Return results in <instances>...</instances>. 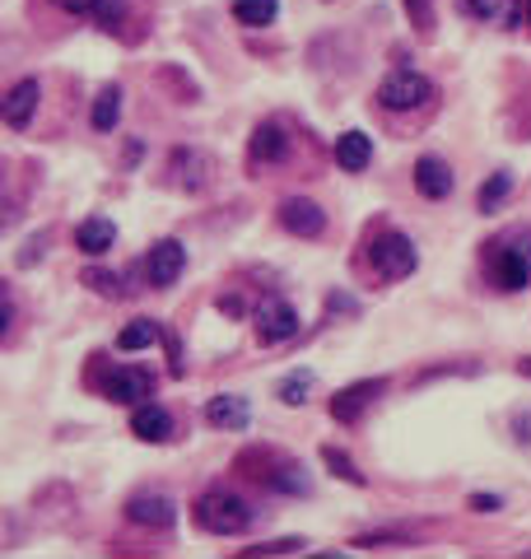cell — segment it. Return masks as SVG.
Masks as SVG:
<instances>
[{
	"mask_svg": "<svg viewBox=\"0 0 531 559\" xmlns=\"http://www.w3.org/2000/svg\"><path fill=\"white\" fill-rule=\"evenodd\" d=\"M192 518H196V527L210 532V536H238V532L252 527V509L238 495H225V489H210V495H201Z\"/></svg>",
	"mask_w": 531,
	"mask_h": 559,
	"instance_id": "1",
	"label": "cell"
},
{
	"mask_svg": "<svg viewBox=\"0 0 531 559\" xmlns=\"http://www.w3.org/2000/svg\"><path fill=\"white\" fill-rule=\"evenodd\" d=\"M490 271L499 289H527L531 285V234H508L490 248Z\"/></svg>",
	"mask_w": 531,
	"mask_h": 559,
	"instance_id": "2",
	"label": "cell"
},
{
	"mask_svg": "<svg viewBox=\"0 0 531 559\" xmlns=\"http://www.w3.org/2000/svg\"><path fill=\"white\" fill-rule=\"evenodd\" d=\"M430 98H434V84L415 75V70H391L378 84V108H387V112H415Z\"/></svg>",
	"mask_w": 531,
	"mask_h": 559,
	"instance_id": "3",
	"label": "cell"
},
{
	"mask_svg": "<svg viewBox=\"0 0 531 559\" xmlns=\"http://www.w3.org/2000/svg\"><path fill=\"white\" fill-rule=\"evenodd\" d=\"M369 261H373V271H378L383 280H406L410 271L420 266V252H415V242H410L406 234H378L373 238V248H369Z\"/></svg>",
	"mask_w": 531,
	"mask_h": 559,
	"instance_id": "4",
	"label": "cell"
},
{
	"mask_svg": "<svg viewBox=\"0 0 531 559\" xmlns=\"http://www.w3.org/2000/svg\"><path fill=\"white\" fill-rule=\"evenodd\" d=\"M294 336H299V312L285 299H262V308H256V341L280 345V341H294Z\"/></svg>",
	"mask_w": 531,
	"mask_h": 559,
	"instance_id": "5",
	"label": "cell"
},
{
	"mask_svg": "<svg viewBox=\"0 0 531 559\" xmlns=\"http://www.w3.org/2000/svg\"><path fill=\"white\" fill-rule=\"evenodd\" d=\"M186 271V248L178 238H164V242H154L149 257H145V275H149V285H178V275Z\"/></svg>",
	"mask_w": 531,
	"mask_h": 559,
	"instance_id": "6",
	"label": "cell"
},
{
	"mask_svg": "<svg viewBox=\"0 0 531 559\" xmlns=\"http://www.w3.org/2000/svg\"><path fill=\"white\" fill-rule=\"evenodd\" d=\"M383 392H387V382H383V378L350 382L346 392H336V396H331V415L340 419V425H354V419L364 415V411H369V406H373V401H378Z\"/></svg>",
	"mask_w": 531,
	"mask_h": 559,
	"instance_id": "7",
	"label": "cell"
},
{
	"mask_svg": "<svg viewBox=\"0 0 531 559\" xmlns=\"http://www.w3.org/2000/svg\"><path fill=\"white\" fill-rule=\"evenodd\" d=\"M168 168H173V182L182 191H205L215 178V159L201 150H173V159H168Z\"/></svg>",
	"mask_w": 531,
	"mask_h": 559,
	"instance_id": "8",
	"label": "cell"
},
{
	"mask_svg": "<svg viewBox=\"0 0 531 559\" xmlns=\"http://www.w3.org/2000/svg\"><path fill=\"white\" fill-rule=\"evenodd\" d=\"M126 518L135 522V527H154V532H168L178 522V503L168 495H135L126 503Z\"/></svg>",
	"mask_w": 531,
	"mask_h": 559,
	"instance_id": "9",
	"label": "cell"
},
{
	"mask_svg": "<svg viewBox=\"0 0 531 559\" xmlns=\"http://www.w3.org/2000/svg\"><path fill=\"white\" fill-rule=\"evenodd\" d=\"M154 392V378L145 369H112L102 378V396L117 401V406H135V401H145Z\"/></svg>",
	"mask_w": 531,
	"mask_h": 559,
	"instance_id": "10",
	"label": "cell"
},
{
	"mask_svg": "<svg viewBox=\"0 0 531 559\" xmlns=\"http://www.w3.org/2000/svg\"><path fill=\"white\" fill-rule=\"evenodd\" d=\"M38 98H43V84L38 80H20L14 90L5 94V103H0V117H5V127L14 131H24L33 112H38Z\"/></svg>",
	"mask_w": 531,
	"mask_h": 559,
	"instance_id": "11",
	"label": "cell"
},
{
	"mask_svg": "<svg viewBox=\"0 0 531 559\" xmlns=\"http://www.w3.org/2000/svg\"><path fill=\"white\" fill-rule=\"evenodd\" d=\"M280 224L299 238H317L322 229H327V215H322V205H313V201L289 197V201H280Z\"/></svg>",
	"mask_w": 531,
	"mask_h": 559,
	"instance_id": "12",
	"label": "cell"
},
{
	"mask_svg": "<svg viewBox=\"0 0 531 559\" xmlns=\"http://www.w3.org/2000/svg\"><path fill=\"white\" fill-rule=\"evenodd\" d=\"M248 159L262 168V164H285L289 159V135L276 127V121H262L248 140Z\"/></svg>",
	"mask_w": 531,
	"mask_h": 559,
	"instance_id": "13",
	"label": "cell"
},
{
	"mask_svg": "<svg viewBox=\"0 0 531 559\" xmlns=\"http://www.w3.org/2000/svg\"><path fill=\"white\" fill-rule=\"evenodd\" d=\"M131 433L145 443H168L173 439V415H168L164 406H154V401H141L131 415Z\"/></svg>",
	"mask_w": 531,
	"mask_h": 559,
	"instance_id": "14",
	"label": "cell"
},
{
	"mask_svg": "<svg viewBox=\"0 0 531 559\" xmlns=\"http://www.w3.org/2000/svg\"><path fill=\"white\" fill-rule=\"evenodd\" d=\"M415 187H420V197H430V201L452 197V168L443 159H434V154H424L415 164Z\"/></svg>",
	"mask_w": 531,
	"mask_h": 559,
	"instance_id": "15",
	"label": "cell"
},
{
	"mask_svg": "<svg viewBox=\"0 0 531 559\" xmlns=\"http://www.w3.org/2000/svg\"><path fill=\"white\" fill-rule=\"evenodd\" d=\"M205 419H210L215 429H248L252 406H248V396H215L210 406H205Z\"/></svg>",
	"mask_w": 531,
	"mask_h": 559,
	"instance_id": "16",
	"label": "cell"
},
{
	"mask_svg": "<svg viewBox=\"0 0 531 559\" xmlns=\"http://www.w3.org/2000/svg\"><path fill=\"white\" fill-rule=\"evenodd\" d=\"M369 159H373V135H364V131H346V135L336 140V164L346 168V173H364Z\"/></svg>",
	"mask_w": 531,
	"mask_h": 559,
	"instance_id": "17",
	"label": "cell"
},
{
	"mask_svg": "<svg viewBox=\"0 0 531 559\" xmlns=\"http://www.w3.org/2000/svg\"><path fill=\"white\" fill-rule=\"evenodd\" d=\"M117 242V229H112V219H84L80 229H75V248L80 252H89V257H102Z\"/></svg>",
	"mask_w": 531,
	"mask_h": 559,
	"instance_id": "18",
	"label": "cell"
},
{
	"mask_svg": "<svg viewBox=\"0 0 531 559\" xmlns=\"http://www.w3.org/2000/svg\"><path fill=\"white\" fill-rule=\"evenodd\" d=\"M276 14H280L276 0H233V20H238V24H248V28L276 24Z\"/></svg>",
	"mask_w": 531,
	"mask_h": 559,
	"instance_id": "19",
	"label": "cell"
},
{
	"mask_svg": "<svg viewBox=\"0 0 531 559\" xmlns=\"http://www.w3.org/2000/svg\"><path fill=\"white\" fill-rule=\"evenodd\" d=\"M266 485L270 489H280V495H307V476H303V466H294V462H276V471L266 476Z\"/></svg>",
	"mask_w": 531,
	"mask_h": 559,
	"instance_id": "20",
	"label": "cell"
},
{
	"mask_svg": "<svg viewBox=\"0 0 531 559\" xmlns=\"http://www.w3.org/2000/svg\"><path fill=\"white\" fill-rule=\"evenodd\" d=\"M122 121V90H102L94 98V131H112Z\"/></svg>",
	"mask_w": 531,
	"mask_h": 559,
	"instance_id": "21",
	"label": "cell"
},
{
	"mask_svg": "<svg viewBox=\"0 0 531 559\" xmlns=\"http://www.w3.org/2000/svg\"><path fill=\"white\" fill-rule=\"evenodd\" d=\"M322 462L331 466V476H340V480L354 485V489H364V485H369V476H364V471H359V466H354L340 448H322Z\"/></svg>",
	"mask_w": 531,
	"mask_h": 559,
	"instance_id": "22",
	"label": "cell"
},
{
	"mask_svg": "<svg viewBox=\"0 0 531 559\" xmlns=\"http://www.w3.org/2000/svg\"><path fill=\"white\" fill-rule=\"evenodd\" d=\"M154 341H159V326L154 322H131V326H122V336H117V349H149Z\"/></svg>",
	"mask_w": 531,
	"mask_h": 559,
	"instance_id": "23",
	"label": "cell"
},
{
	"mask_svg": "<svg viewBox=\"0 0 531 559\" xmlns=\"http://www.w3.org/2000/svg\"><path fill=\"white\" fill-rule=\"evenodd\" d=\"M307 392H313V373H289L285 382H280V401H285V406H303V401H307Z\"/></svg>",
	"mask_w": 531,
	"mask_h": 559,
	"instance_id": "24",
	"label": "cell"
},
{
	"mask_svg": "<svg viewBox=\"0 0 531 559\" xmlns=\"http://www.w3.org/2000/svg\"><path fill=\"white\" fill-rule=\"evenodd\" d=\"M508 191H512V178H508V173H494V178L481 187V197H475V205H481V210H499V201L508 197Z\"/></svg>",
	"mask_w": 531,
	"mask_h": 559,
	"instance_id": "25",
	"label": "cell"
},
{
	"mask_svg": "<svg viewBox=\"0 0 531 559\" xmlns=\"http://www.w3.org/2000/svg\"><path fill=\"white\" fill-rule=\"evenodd\" d=\"M84 285H89L94 294H102V299H122V280H117L112 271H84Z\"/></svg>",
	"mask_w": 531,
	"mask_h": 559,
	"instance_id": "26",
	"label": "cell"
},
{
	"mask_svg": "<svg viewBox=\"0 0 531 559\" xmlns=\"http://www.w3.org/2000/svg\"><path fill=\"white\" fill-rule=\"evenodd\" d=\"M512 0H467V14H475V20H504Z\"/></svg>",
	"mask_w": 531,
	"mask_h": 559,
	"instance_id": "27",
	"label": "cell"
},
{
	"mask_svg": "<svg viewBox=\"0 0 531 559\" xmlns=\"http://www.w3.org/2000/svg\"><path fill=\"white\" fill-rule=\"evenodd\" d=\"M122 14H126V5H122V0H98L94 20H98L102 28H117V24H122Z\"/></svg>",
	"mask_w": 531,
	"mask_h": 559,
	"instance_id": "28",
	"label": "cell"
},
{
	"mask_svg": "<svg viewBox=\"0 0 531 559\" xmlns=\"http://www.w3.org/2000/svg\"><path fill=\"white\" fill-rule=\"evenodd\" d=\"M387 546H410V536H354V550H387Z\"/></svg>",
	"mask_w": 531,
	"mask_h": 559,
	"instance_id": "29",
	"label": "cell"
},
{
	"mask_svg": "<svg viewBox=\"0 0 531 559\" xmlns=\"http://www.w3.org/2000/svg\"><path fill=\"white\" fill-rule=\"evenodd\" d=\"M303 546H307V540L289 536V540H270V546H256V550H248V555H299Z\"/></svg>",
	"mask_w": 531,
	"mask_h": 559,
	"instance_id": "30",
	"label": "cell"
},
{
	"mask_svg": "<svg viewBox=\"0 0 531 559\" xmlns=\"http://www.w3.org/2000/svg\"><path fill=\"white\" fill-rule=\"evenodd\" d=\"M406 10H410V20H415L424 33L434 28V10H430V0H406Z\"/></svg>",
	"mask_w": 531,
	"mask_h": 559,
	"instance_id": "31",
	"label": "cell"
},
{
	"mask_svg": "<svg viewBox=\"0 0 531 559\" xmlns=\"http://www.w3.org/2000/svg\"><path fill=\"white\" fill-rule=\"evenodd\" d=\"M471 509H475V513H499L504 499H499V495H471Z\"/></svg>",
	"mask_w": 531,
	"mask_h": 559,
	"instance_id": "32",
	"label": "cell"
},
{
	"mask_svg": "<svg viewBox=\"0 0 531 559\" xmlns=\"http://www.w3.org/2000/svg\"><path fill=\"white\" fill-rule=\"evenodd\" d=\"M57 5H61L65 14H94V10H98V0H57Z\"/></svg>",
	"mask_w": 531,
	"mask_h": 559,
	"instance_id": "33",
	"label": "cell"
},
{
	"mask_svg": "<svg viewBox=\"0 0 531 559\" xmlns=\"http://www.w3.org/2000/svg\"><path fill=\"white\" fill-rule=\"evenodd\" d=\"M219 312H229V318H238V312H243V304H238L233 294H229V299H219Z\"/></svg>",
	"mask_w": 531,
	"mask_h": 559,
	"instance_id": "34",
	"label": "cell"
},
{
	"mask_svg": "<svg viewBox=\"0 0 531 559\" xmlns=\"http://www.w3.org/2000/svg\"><path fill=\"white\" fill-rule=\"evenodd\" d=\"M518 373H522V378H531V359H522V364H518Z\"/></svg>",
	"mask_w": 531,
	"mask_h": 559,
	"instance_id": "35",
	"label": "cell"
},
{
	"mask_svg": "<svg viewBox=\"0 0 531 559\" xmlns=\"http://www.w3.org/2000/svg\"><path fill=\"white\" fill-rule=\"evenodd\" d=\"M527 20H531V0H527Z\"/></svg>",
	"mask_w": 531,
	"mask_h": 559,
	"instance_id": "36",
	"label": "cell"
}]
</instances>
